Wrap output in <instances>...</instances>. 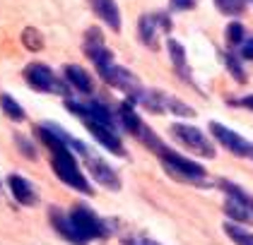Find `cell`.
I'll use <instances>...</instances> for the list:
<instances>
[{
    "label": "cell",
    "instance_id": "cell-24",
    "mask_svg": "<svg viewBox=\"0 0 253 245\" xmlns=\"http://www.w3.org/2000/svg\"><path fill=\"white\" fill-rule=\"evenodd\" d=\"M236 104H239V106H246V108H251V111H253V96H246V99H239Z\"/></svg>",
    "mask_w": 253,
    "mask_h": 245
},
{
    "label": "cell",
    "instance_id": "cell-7",
    "mask_svg": "<svg viewBox=\"0 0 253 245\" xmlns=\"http://www.w3.org/2000/svg\"><path fill=\"white\" fill-rule=\"evenodd\" d=\"M82 159H84L87 169H89V173L94 175L97 183H101L104 188H109V190H121V178H118L116 171L111 169L104 159H99L97 154H92L89 149L82 154Z\"/></svg>",
    "mask_w": 253,
    "mask_h": 245
},
{
    "label": "cell",
    "instance_id": "cell-4",
    "mask_svg": "<svg viewBox=\"0 0 253 245\" xmlns=\"http://www.w3.org/2000/svg\"><path fill=\"white\" fill-rule=\"evenodd\" d=\"M169 27H171V22L164 12H150V15H142L140 22H137V36L145 46L157 48L159 46V34L167 32Z\"/></svg>",
    "mask_w": 253,
    "mask_h": 245
},
{
    "label": "cell",
    "instance_id": "cell-25",
    "mask_svg": "<svg viewBox=\"0 0 253 245\" xmlns=\"http://www.w3.org/2000/svg\"><path fill=\"white\" fill-rule=\"evenodd\" d=\"M251 156H253V147H251Z\"/></svg>",
    "mask_w": 253,
    "mask_h": 245
},
{
    "label": "cell",
    "instance_id": "cell-6",
    "mask_svg": "<svg viewBox=\"0 0 253 245\" xmlns=\"http://www.w3.org/2000/svg\"><path fill=\"white\" fill-rule=\"evenodd\" d=\"M162 159H164L167 169L171 171V173H176L178 178H186V180H193V183H203L205 180V169L200 164L188 161V159H183L178 154H171V151H164Z\"/></svg>",
    "mask_w": 253,
    "mask_h": 245
},
{
    "label": "cell",
    "instance_id": "cell-3",
    "mask_svg": "<svg viewBox=\"0 0 253 245\" xmlns=\"http://www.w3.org/2000/svg\"><path fill=\"white\" fill-rule=\"evenodd\" d=\"M171 132H174L176 137L188 147L191 151L195 154H200V156H205V159H212L214 156V147L212 142L205 137V132L193 128V125H186V123H174L171 125Z\"/></svg>",
    "mask_w": 253,
    "mask_h": 245
},
{
    "label": "cell",
    "instance_id": "cell-5",
    "mask_svg": "<svg viewBox=\"0 0 253 245\" xmlns=\"http://www.w3.org/2000/svg\"><path fill=\"white\" fill-rule=\"evenodd\" d=\"M24 79L37 89V92H56V94H65V87L60 84L53 70L43 63H32L24 68Z\"/></svg>",
    "mask_w": 253,
    "mask_h": 245
},
{
    "label": "cell",
    "instance_id": "cell-22",
    "mask_svg": "<svg viewBox=\"0 0 253 245\" xmlns=\"http://www.w3.org/2000/svg\"><path fill=\"white\" fill-rule=\"evenodd\" d=\"M241 56L249 58V60H253V36L244 38V43H241Z\"/></svg>",
    "mask_w": 253,
    "mask_h": 245
},
{
    "label": "cell",
    "instance_id": "cell-23",
    "mask_svg": "<svg viewBox=\"0 0 253 245\" xmlns=\"http://www.w3.org/2000/svg\"><path fill=\"white\" fill-rule=\"evenodd\" d=\"M195 0H171V7L174 10H191Z\"/></svg>",
    "mask_w": 253,
    "mask_h": 245
},
{
    "label": "cell",
    "instance_id": "cell-9",
    "mask_svg": "<svg viewBox=\"0 0 253 245\" xmlns=\"http://www.w3.org/2000/svg\"><path fill=\"white\" fill-rule=\"evenodd\" d=\"M84 125H87V130L92 132V137L97 140L104 149H109L111 154H118V156H126V149H123V144H121V140H118L116 130H109V128L94 123V120H84Z\"/></svg>",
    "mask_w": 253,
    "mask_h": 245
},
{
    "label": "cell",
    "instance_id": "cell-26",
    "mask_svg": "<svg viewBox=\"0 0 253 245\" xmlns=\"http://www.w3.org/2000/svg\"><path fill=\"white\" fill-rule=\"evenodd\" d=\"M251 2H253V0H251Z\"/></svg>",
    "mask_w": 253,
    "mask_h": 245
},
{
    "label": "cell",
    "instance_id": "cell-18",
    "mask_svg": "<svg viewBox=\"0 0 253 245\" xmlns=\"http://www.w3.org/2000/svg\"><path fill=\"white\" fill-rule=\"evenodd\" d=\"M22 41H24V46H27L29 51H39V48H43V38H41V34L37 29H32V27L22 32Z\"/></svg>",
    "mask_w": 253,
    "mask_h": 245
},
{
    "label": "cell",
    "instance_id": "cell-13",
    "mask_svg": "<svg viewBox=\"0 0 253 245\" xmlns=\"http://www.w3.org/2000/svg\"><path fill=\"white\" fill-rule=\"evenodd\" d=\"M167 48H169V56H171V63H174L176 72L183 77V79H191V68H188L183 46H181L176 38H169V41H167Z\"/></svg>",
    "mask_w": 253,
    "mask_h": 245
},
{
    "label": "cell",
    "instance_id": "cell-21",
    "mask_svg": "<svg viewBox=\"0 0 253 245\" xmlns=\"http://www.w3.org/2000/svg\"><path fill=\"white\" fill-rule=\"evenodd\" d=\"M123 245H162V243L152 241V238H145V236H130V238H126Z\"/></svg>",
    "mask_w": 253,
    "mask_h": 245
},
{
    "label": "cell",
    "instance_id": "cell-1",
    "mask_svg": "<svg viewBox=\"0 0 253 245\" xmlns=\"http://www.w3.org/2000/svg\"><path fill=\"white\" fill-rule=\"evenodd\" d=\"M219 185H222V190L227 192L224 211H227V216L232 219V224H244V221H249L251 214H253V197L251 195L244 192L239 185L229 183V180H222Z\"/></svg>",
    "mask_w": 253,
    "mask_h": 245
},
{
    "label": "cell",
    "instance_id": "cell-2",
    "mask_svg": "<svg viewBox=\"0 0 253 245\" xmlns=\"http://www.w3.org/2000/svg\"><path fill=\"white\" fill-rule=\"evenodd\" d=\"M68 219H70L73 228L78 231V236L82 238V243H87V241H92V238H104V236L109 233L106 226H104V221H101L89 207H84V205H80V207L73 209V211L68 214Z\"/></svg>",
    "mask_w": 253,
    "mask_h": 245
},
{
    "label": "cell",
    "instance_id": "cell-19",
    "mask_svg": "<svg viewBox=\"0 0 253 245\" xmlns=\"http://www.w3.org/2000/svg\"><path fill=\"white\" fill-rule=\"evenodd\" d=\"M244 27H241V24H239V22H232V24H229V27H227V41H229V43H239V46H241V43H244Z\"/></svg>",
    "mask_w": 253,
    "mask_h": 245
},
{
    "label": "cell",
    "instance_id": "cell-20",
    "mask_svg": "<svg viewBox=\"0 0 253 245\" xmlns=\"http://www.w3.org/2000/svg\"><path fill=\"white\" fill-rule=\"evenodd\" d=\"M224 60H227V68H229V72H232L239 82H244L246 75H244V70H241V63L234 58V53H224Z\"/></svg>",
    "mask_w": 253,
    "mask_h": 245
},
{
    "label": "cell",
    "instance_id": "cell-15",
    "mask_svg": "<svg viewBox=\"0 0 253 245\" xmlns=\"http://www.w3.org/2000/svg\"><path fill=\"white\" fill-rule=\"evenodd\" d=\"M224 233H227L236 245H253V233L251 231H246L244 226H239V224L227 221V224H224Z\"/></svg>",
    "mask_w": 253,
    "mask_h": 245
},
{
    "label": "cell",
    "instance_id": "cell-11",
    "mask_svg": "<svg viewBox=\"0 0 253 245\" xmlns=\"http://www.w3.org/2000/svg\"><path fill=\"white\" fill-rule=\"evenodd\" d=\"M7 185H10V192H12V197L24 205V207H29V205H34L37 202V192L32 188V183L29 180H24L22 175H10L7 178Z\"/></svg>",
    "mask_w": 253,
    "mask_h": 245
},
{
    "label": "cell",
    "instance_id": "cell-14",
    "mask_svg": "<svg viewBox=\"0 0 253 245\" xmlns=\"http://www.w3.org/2000/svg\"><path fill=\"white\" fill-rule=\"evenodd\" d=\"M51 221H53L56 231H58L63 238H68L70 243H75V245H84V243H82V238L78 236V231H75V228H73V224H70V219H68L63 211L53 209V211H51Z\"/></svg>",
    "mask_w": 253,
    "mask_h": 245
},
{
    "label": "cell",
    "instance_id": "cell-17",
    "mask_svg": "<svg viewBox=\"0 0 253 245\" xmlns=\"http://www.w3.org/2000/svg\"><path fill=\"white\" fill-rule=\"evenodd\" d=\"M214 5L222 15H229V17L241 15L246 10V0H214Z\"/></svg>",
    "mask_w": 253,
    "mask_h": 245
},
{
    "label": "cell",
    "instance_id": "cell-10",
    "mask_svg": "<svg viewBox=\"0 0 253 245\" xmlns=\"http://www.w3.org/2000/svg\"><path fill=\"white\" fill-rule=\"evenodd\" d=\"M89 5L101 17V22H106L114 32L121 29V10H118L116 0H89Z\"/></svg>",
    "mask_w": 253,
    "mask_h": 245
},
{
    "label": "cell",
    "instance_id": "cell-16",
    "mask_svg": "<svg viewBox=\"0 0 253 245\" xmlns=\"http://www.w3.org/2000/svg\"><path fill=\"white\" fill-rule=\"evenodd\" d=\"M0 108H2V113L7 115V118H12L15 123L24 120V108L10 94H0Z\"/></svg>",
    "mask_w": 253,
    "mask_h": 245
},
{
    "label": "cell",
    "instance_id": "cell-12",
    "mask_svg": "<svg viewBox=\"0 0 253 245\" xmlns=\"http://www.w3.org/2000/svg\"><path fill=\"white\" fill-rule=\"evenodd\" d=\"M65 77H68V82L82 92V94H89L92 89H94V82H92V77L87 75L80 65H65Z\"/></svg>",
    "mask_w": 253,
    "mask_h": 245
},
{
    "label": "cell",
    "instance_id": "cell-8",
    "mask_svg": "<svg viewBox=\"0 0 253 245\" xmlns=\"http://www.w3.org/2000/svg\"><path fill=\"white\" fill-rule=\"evenodd\" d=\"M210 130H212V135L217 137V142H219L224 149H229L232 154H236V156H249V154H251V144H249L241 135H236V130H229L227 125H222V123H217V120L210 123Z\"/></svg>",
    "mask_w": 253,
    "mask_h": 245
}]
</instances>
